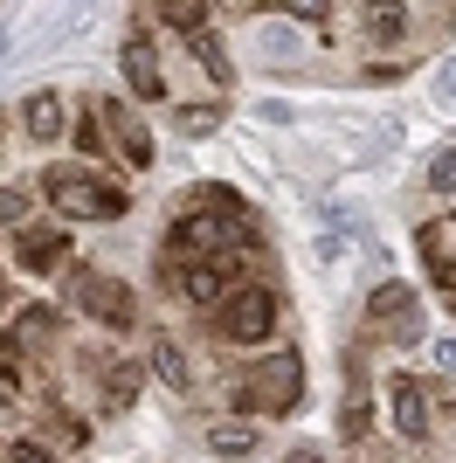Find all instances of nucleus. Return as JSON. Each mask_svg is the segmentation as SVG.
<instances>
[{
  "instance_id": "1",
  "label": "nucleus",
  "mask_w": 456,
  "mask_h": 463,
  "mask_svg": "<svg viewBox=\"0 0 456 463\" xmlns=\"http://www.w3.org/2000/svg\"><path fill=\"white\" fill-rule=\"evenodd\" d=\"M242 250H256V214L194 208V214H180L166 229V263L173 270H180V263H222V270H235Z\"/></svg>"
},
{
  "instance_id": "2",
  "label": "nucleus",
  "mask_w": 456,
  "mask_h": 463,
  "mask_svg": "<svg viewBox=\"0 0 456 463\" xmlns=\"http://www.w3.org/2000/svg\"><path fill=\"white\" fill-rule=\"evenodd\" d=\"M42 194H49V208H56L62 222H125V214H132V194L118 187V180L83 174V166H49Z\"/></svg>"
},
{
  "instance_id": "3",
  "label": "nucleus",
  "mask_w": 456,
  "mask_h": 463,
  "mask_svg": "<svg viewBox=\"0 0 456 463\" xmlns=\"http://www.w3.org/2000/svg\"><path fill=\"white\" fill-rule=\"evenodd\" d=\"M298 394H304V360L290 346L249 360V373L235 381V408H242V415H290Z\"/></svg>"
},
{
  "instance_id": "4",
  "label": "nucleus",
  "mask_w": 456,
  "mask_h": 463,
  "mask_svg": "<svg viewBox=\"0 0 456 463\" xmlns=\"http://www.w3.org/2000/svg\"><path fill=\"white\" fill-rule=\"evenodd\" d=\"M270 332H277V290L270 284H235L214 305V339H228V346H263Z\"/></svg>"
},
{
  "instance_id": "5",
  "label": "nucleus",
  "mask_w": 456,
  "mask_h": 463,
  "mask_svg": "<svg viewBox=\"0 0 456 463\" xmlns=\"http://www.w3.org/2000/svg\"><path fill=\"white\" fill-rule=\"evenodd\" d=\"M70 305L83 311V318H97V326H111V332H125L138 318L132 290L118 284L111 270H90V263H76V270H70Z\"/></svg>"
},
{
  "instance_id": "6",
  "label": "nucleus",
  "mask_w": 456,
  "mask_h": 463,
  "mask_svg": "<svg viewBox=\"0 0 456 463\" xmlns=\"http://www.w3.org/2000/svg\"><path fill=\"white\" fill-rule=\"evenodd\" d=\"M366 332H374L380 346H415L422 339V305L408 284H380L366 298Z\"/></svg>"
},
{
  "instance_id": "7",
  "label": "nucleus",
  "mask_w": 456,
  "mask_h": 463,
  "mask_svg": "<svg viewBox=\"0 0 456 463\" xmlns=\"http://www.w3.org/2000/svg\"><path fill=\"white\" fill-rule=\"evenodd\" d=\"M152 14H138V28L125 35V49H118V62H125V90L138 97V104H159L166 97V70H159V49H152Z\"/></svg>"
},
{
  "instance_id": "8",
  "label": "nucleus",
  "mask_w": 456,
  "mask_h": 463,
  "mask_svg": "<svg viewBox=\"0 0 456 463\" xmlns=\"http://www.w3.org/2000/svg\"><path fill=\"white\" fill-rule=\"evenodd\" d=\"M97 118H104V138H111V146L132 159V166H152V132L138 125L132 104H118V97H97Z\"/></svg>"
},
{
  "instance_id": "9",
  "label": "nucleus",
  "mask_w": 456,
  "mask_h": 463,
  "mask_svg": "<svg viewBox=\"0 0 456 463\" xmlns=\"http://www.w3.org/2000/svg\"><path fill=\"white\" fill-rule=\"evenodd\" d=\"M62 256H70V229H21L14 235V263L28 277H56Z\"/></svg>"
},
{
  "instance_id": "10",
  "label": "nucleus",
  "mask_w": 456,
  "mask_h": 463,
  "mask_svg": "<svg viewBox=\"0 0 456 463\" xmlns=\"http://www.w3.org/2000/svg\"><path fill=\"white\" fill-rule=\"evenodd\" d=\"M166 284L187 298V305H222L228 290H235V270H222V263H180L173 270L166 263Z\"/></svg>"
},
{
  "instance_id": "11",
  "label": "nucleus",
  "mask_w": 456,
  "mask_h": 463,
  "mask_svg": "<svg viewBox=\"0 0 456 463\" xmlns=\"http://www.w3.org/2000/svg\"><path fill=\"white\" fill-rule=\"evenodd\" d=\"M387 408H394V429L408 436V443H422V436H429V394H422V381L394 373V381H387Z\"/></svg>"
},
{
  "instance_id": "12",
  "label": "nucleus",
  "mask_w": 456,
  "mask_h": 463,
  "mask_svg": "<svg viewBox=\"0 0 456 463\" xmlns=\"http://www.w3.org/2000/svg\"><path fill=\"white\" fill-rule=\"evenodd\" d=\"M21 125H28L35 146H56V138H62V97L56 90H35L28 104H21Z\"/></svg>"
},
{
  "instance_id": "13",
  "label": "nucleus",
  "mask_w": 456,
  "mask_h": 463,
  "mask_svg": "<svg viewBox=\"0 0 456 463\" xmlns=\"http://www.w3.org/2000/svg\"><path fill=\"white\" fill-rule=\"evenodd\" d=\"M97 387H104V408H111V415H132L138 367H132V360H111V367H97Z\"/></svg>"
},
{
  "instance_id": "14",
  "label": "nucleus",
  "mask_w": 456,
  "mask_h": 463,
  "mask_svg": "<svg viewBox=\"0 0 456 463\" xmlns=\"http://www.w3.org/2000/svg\"><path fill=\"white\" fill-rule=\"evenodd\" d=\"M152 373H159V387H173V394H187V381H194V367H187V353L173 346L166 332L152 339Z\"/></svg>"
},
{
  "instance_id": "15",
  "label": "nucleus",
  "mask_w": 456,
  "mask_h": 463,
  "mask_svg": "<svg viewBox=\"0 0 456 463\" xmlns=\"http://www.w3.org/2000/svg\"><path fill=\"white\" fill-rule=\"evenodd\" d=\"M415 250H422V263H450V256H456V214L422 222V229H415Z\"/></svg>"
},
{
  "instance_id": "16",
  "label": "nucleus",
  "mask_w": 456,
  "mask_h": 463,
  "mask_svg": "<svg viewBox=\"0 0 456 463\" xmlns=\"http://www.w3.org/2000/svg\"><path fill=\"white\" fill-rule=\"evenodd\" d=\"M187 49H194V56H201V70H208V77L222 83V90H228V83H235V70H228V49H222V42H214V28H194V35H187Z\"/></svg>"
},
{
  "instance_id": "17",
  "label": "nucleus",
  "mask_w": 456,
  "mask_h": 463,
  "mask_svg": "<svg viewBox=\"0 0 456 463\" xmlns=\"http://www.w3.org/2000/svg\"><path fill=\"white\" fill-rule=\"evenodd\" d=\"M208 449H214V457H249V449H256V429H249V422H214Z\"/></svg>"
},
{
  "instance_id": "18",
  "label": "nucleus",
  "mask_w": 456,
  "mask_h": 463,
  "mask_svg": "<svg viewBox=\"0 0 456 463\" xmlns=\"http://www.w3.org/2000/svg\"><path fill=\"white\" fill-rule=\"evenodd\" d=\"M76 153H90V159L111 153V138H104V118H97V104H83V118H76Z\"/></svg>"
},
{
  "instance_id": "19",
  "label": "nucleus",
  "mask_w": 456,
  "mask_h": 463,
  "mask_svg": "<svg viewBox=\"0 0 456 463\" xmlns=\"http://www.w3.org/2000/svg\"><path fill=\"white\" fill-rule=\"evenodd\" d=\"M159 21H166V28H180V35H194V28H208V7H194V0H166V7H159Z\"/></svg>"
},
{
  "instance_id": "20",
  "label": "nucleus",
  "mask_w": 456,
  "mask_h": 463,
  "mask_svg": "<svg viewBox=\"0 0 456 463\" xmlns=\"http://www.w3.org/2000/svg\"><path fill=\"white\" fill-rule=\"evenodd\" d=\"M401 28H408V7H366V35L401 42Z\"/></svg>"
},
{
  "instance_id": "21",
  "label": "nucleus",
  "mask_w": 456,
  "mask_h": 463,
  "mask_svg": "<svg viewBox=\"0 0 456 463\" xmlns=\"http://www.w3.org/2000/svg\"><path fill=\"white\" fill-rule=\"evenodd\" d=\"M429 187H436V194H456V146H442V153L429 159Z\"/></svg>"
},
{
  "instance_id": "22",
  "label": "nucleus",
  "mask_w": 456,
  "mask_h": 463,
  "mask_svg": "<svg viewBox=\"0 0 456 463\" xmlns=\"http://www.w3.org/2000/svg\"><path fill=\"white\" fill-rule=\"evenodd\" d=\"M366 429H374V408H366V402H346V415H339V436H346V443H360Z\"/></svg>"
},
{
  "instance_id": "23",
  "label": "nucleus",
  "mask_w": 456,
  "mask_h": 463,
  "mask_svg": "<svg viewBox=\"0 0 456 463\" xmlns=\"http://www.w3.org/2000/svg\"><path fill=\"white\" fill-rule=\"evenodd\" d=\"M0 381L21 387V332H0Z\"/></svg>"
},
{
  "instance_id": "24",
  "label": "nucleus",
  "mask_w": 456,
  "mask_h": 463,
  "mask_svg": "<svg viewBox=\"0 0 456 463\" xmlns=\"http://www.w3.org/2000/svg\"><path fill=\"white\" fill-rule=\"evenodd\" d=\"M49 332H56V311H49V305H28V311H21V339H49Z\"/></svg>"
},
{
  "instance_id": "25",
  "label": "nucleus",
  "mask_w": 456,
  "mask_h": 463,
  "mask_svg": "<svg viewBox=\"0 0 456 463\" xmlns=\"http://www.w3.org/2000/svg\"><path fill=\"white\" fill-rule=\"evenodd\" d=\"M28 201H35V194L7 180V187H0V229H7V222H21V214H28Z\"/></svg>"
},
{
  "instance_id": "26",
  "label": "nucleus",
  "mask_w": 456,
  "mask_h": 463,
  "mask_svg": "<svg viewBox=\"0 0 456 463\" xmlns=\"http://www.w3.org/2000/svg\"><path fill=\"white\" fill-rule=\"evenodd\" d=\"M173 125H180V132H214V125H222V111H173Z\"/></svg>"
},
{
  "instance_id": "27",
  "label": "nucleus",
  "mask_w": 456,
  "mask_h": 463,
  "mask_svg": "<svg viewBox=\"0 0 456 463\" xmlns=\"http://www.w3.org/2000/svg\"><path fill=\"white\" fill-rule=\"evenodd\" d=\"M7 463H56V457H49L42 443H28V436H21V443H7Z\"/></svg>"
},
{
  "instance_id": "28",
  "label": "nucleus",
  "mask_w": 456,
  "mask_h": 463,
  "mask_svg": "<svg viewBox=\"0 0 456 463\" xmlns=\"http://www.w3.org/2000/svg\"><path fill=\"white\" fill-rule=\"evenodd\" d=\"M290 21H304V28H318V21H332V7H318V0H298V7H284Z\"/></svg>"
},
{
  "instance_id": "29",
  "label": "nucleus",
  "mask_w": 456,
  "mask_h": 463,
  "mask_svg": "<svg viewBox=\"0 0 456 463\" xmlns=\"http://www.w3.org/2000/svg\"><path fill=\"white\" fill-rule=\"evenodd\" d=\"M429 284H436V290H456V256H450V263H429Z\"/></svg>"
},
{
  "instance_id": "30",
  "label": "nucleus",
  "mask_w": 456,
  "mask_h": 463,
  "mask_svg": "<svg viewBox=\"0 0 456 463\" xmlns=\"http://www.w3.org/2000/svg\"><path fill=\"white\" fill-rule=\"evenodd\" d=\"M284 463H325V449H318V443H298V449H290Z\"/></svg>"
},
{
  "instance_id": "31",
  "label": "nucleus",
  "mask_w": 456,
  "mask_h": 463,
  "mask_svg": "<svg viewBox=\"0 0 456 463\" xmlns=\"http://www.w3.org/2000/svg\"><path fill=\"white\" fill-rule=\"evenodd\" d=\"M436 367H442V373H456V339H442V346H436Z\"/></svg>"
},
{
  "instance_id": "32",
  "label": "nucleus",
  "mask_w": 456,
  "mask_h": 463,
  "mask_svg": "<svg viewBox=\"0 0 456 463\" xmlns=\"http://www.w3.org/2000/svg\"><path fill=\"white\" fill-rule=\"evenodd\" d=\"M0 415H14V387L0 381Z\"/></svg>"
},
{
  "instance_id": "33",
  "label": "nucleus",
  "mask_w": 456,
  "mask_h": 463,
  "mask_svg": "<svg viewBox=\"0 0 456 463\" xmlns=\"http://www.w3.org/2000/svg\"><path fill=\"white\" fill-rule=\"evenodd\" d=\"M450 311H456V305H450Z\"/></svg>"
}]
</instances>
